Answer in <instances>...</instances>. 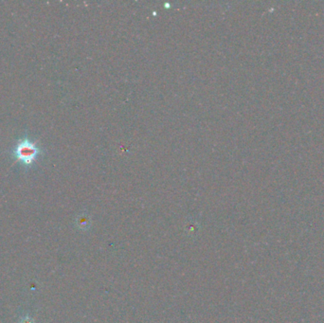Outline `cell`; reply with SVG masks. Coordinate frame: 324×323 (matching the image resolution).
<instances>
[{
	"label": "cell",
	"instance_id": "obj_1",
	"mask_svg": "<svg viewBox=\"0 0 324 323\" xmlns=\"http://www.w3.org/2000/svg\"><path fill=\"white\" fill-rule=\"evenodd\" d=\"M11 154L14 159L20 162L25 168H31L43 154V150L35 141L29 137H24L16 142Z\"/></svg>",
	"mask_w": 324,
	"mask_h": 323
},
{
	"label": "cell",
	"instance_id": "obj_2",
	"mask_svg": "<svg viewBox=\"0 0 324 323\" xmlns=\"http://www.w3.org/2000/svg\"><path fill=\"white\" fill-rule=\"evenodd\" d=\"M23 323H32L31 322H29V320L28 321H26V322H23Z\"/></svg>",
	"mask_w": 324,
	"mask_h": 323
}]
</instances>
